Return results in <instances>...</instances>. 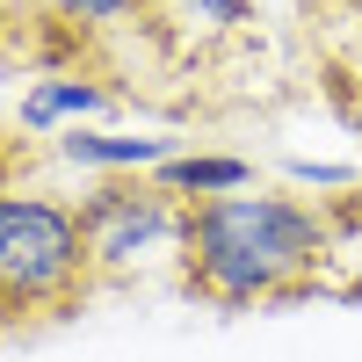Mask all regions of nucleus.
Here are the masks:
<instances>
[{"label":"nucleus","mask_w":362,"mask_h":362,"mask_svg":"<svg viewBox=\"0 0 362 362\" xmlns=\"http://www.w3.org/2000/svg\"><path fill=\"white\" fill-rule=\"evenodd\" d=\"M58 167H73L87 181H124V174H160L181 145L167 131H116V124H73L51 138Z\"/></svg>","instance_id":"nucleus-4"},{"label":"nucleus","mask_w":362,"mask_h":362,"mask_svg":"<svg viewBox=\"0 0 362 362\" xmlns=\"http://www.w3.org/2000/svg\"><path fill=\"white\" fill-rule=\"evenodd\" d=\"M326 254H334V225L326 210L297 189H239L189 203V247H181V276H189L210 305L254 312L276 297L305 290Z\"/></svg>","instance_id":"nucleus-1"},{"label":"nucleus","mask_w":362,"mask_h":362,"mask_svg":"<svg viewBox=\"0 0 362 362\" xmlns=\"http://www.w3.org/2000/svg\"><path fill=\"white\" fill-rule=\"evenodd\" d=\"M73 210H80V239H87L95 283H145V276L181 268V247H189V203L167 196L153 174L95 181Z\"/></svg>","instance_id":"nucleus-3"},{"label":"nucleus","mask_w":362,"mask_h":362,"mask_svg":"<svg viewBox=\"0 0 362 362\" xmlns=\"http://www.w3.org/2000/svg\"><path fill=\"white\" fill-rule=\"evenodd\" d=\"M334 80L348 87V109L362 116V0H355V22H348V37L334 44Z\"/></svg>","instance_id":"nucleus-10"},{"label":"nucleus","mask_w":362,"mask_h":362,"mask_svg":"<svg viewBox=\"0 0 362 362\" xmlns=\"http://www.w3.org/2000/svg\"><path fill=\"white\" fill-rule=\"evenodd\" d=\"M283 181H290V189L297 196H341V189H355V181H362V167L355 160H305V153H297V160H283Z\"/></svg>","instance_id":"nucleus-9"},{"label":"nucleus","mask_w":362,"mask_h":362,"mask_svg":"<svg viewBox=\"0 0 362 362\" xmlns=\"http://www.w3.org/2000/svg\"><path fill=\"white\" fill-rule=\"evenodd\" d=\"M95 283L80 210L51 189H0V326L44 319Z\"/></svg>","instance_id":"nucleus-2"},{"label":"nucleus","mask_w":362,"mask_h":362,"mask_svg":"<svg viewBox=\"0 0 362 362\" xmlns=\"http://www.w3.org/2000/svg\"><path fill=\"white\" fill-rule=\"evenodd\" d=\"M167 196L181 203H210V196H239V189H254V160H239V153H196V145H181V153L153 174Z\"/></svg>","instance_id":"nucleus-6"},{"label":"nucleus","mask_w":362,"mask_h":362,"mask_svg":"<svg viewBox=\"0 0 362 362\" xmlns=\"http://www.w3.org/2000/svg\"><path fill=\"white\" fill-rule=\"evenodd\" d=\"M29 8H44L51 22H73V29H124L138 22L145 0H29Z\"/></svg>","instance_id":"nucleus-8"},{"label":"nucleus","mask_w":362,"mask_h":362,"mask_svg":"<svg viewBox=\"0 0 362 362\" xmlns=\"http://www.w3.org/2000/svg\"><path fill=\"white\" fill-rule=\"evenodd\" d=\"M174 37H196V44H218V37H239L254 22V0H145Z\"/></svg>","instance_id":"nucleus-7"},{"label":"nucleus","mask_w":362,"mask_h":362,"mask_svg":"<svg viewBox=\"0 0 362 362\" xmlns=\"http://www.w3.org/2000/svg\"><path fill=\"white\" fill-rule=\"evenodd\" d=\"M109 109H116V95H109L95 73H44V80L22 87L15 124L29 138H58V131H73V124H109Z\"/></svg>","instance_id":"nucleus-5"}]
</instances>
